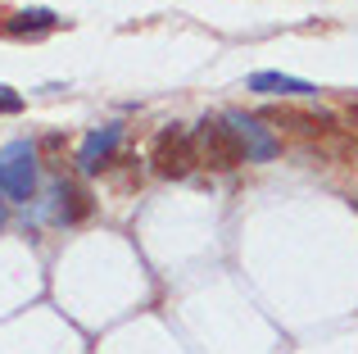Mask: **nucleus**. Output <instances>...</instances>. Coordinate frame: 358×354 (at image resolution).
Masks as SVG:
<instances>
[{"label": "nucleus", "mask_w": 358, "mask_h": 354, "mask_svg": "<svg viewBox=\"0 0 358 354\" xmlns=\"http://www.w3.org/2000/svg\"><path fill=\"white\" fill-rule=\"evenodd\" d=\"M150 169L159 177H168V182H182V177H191L200 169V155H195V136L186 132V127H164V132L150 141Z\"/></svg>", "instance_id": "obj_2"}, {"label": "nucleus", "mask_w": 358, "mask_h": 354, "mask_svg": "<svg viewBox=\"0 0 358 354\" xmlns=\"http://www.w3.org/2000/svg\"><path fill=\"white\" fill-rule=\"evenodd\" d=\"M245 87H250V91H259V96H317V87H313V82L290 78V73H272V69L250 73V78H245Z\"/></svg>", "instance_id": "obj_8"}, {"label": "nucleus", "mask_w": 358, "mask_h": 354, "mask_svg": "<svg viewBox=\"0 0 358 354\" xmlns=\"http://www.w3.org/2000/svg\"><path fill=\"white\" fill-rule=\"evenodd\" d=\"M118 141H122V123H105V127H96V132L82 141V150H78V169L82 173H105L109 164H114V155H118Z\"/></svg>", "instance_id": "obj_4"}, {"label": "nucleus", "mask_w": 358, "mask_h": 354, "mask_svg": "<svg viewBox=\"0 0 358 354\" xmlns=\"http://www.w3.org/2000/svg\"><path fill=\"white\" fill-rule=\"evenodd\" d=\"M59 23H64V18L55 14V9H18L0 32H5V36H41V32H55Z\"/></svg>", "instance_id": "obj_9"}, {"label": "nucleus", "mask_w": 358, "mask_h": 354, "mask_svg": "<svg viewBox=\"0 0 358 354\" xmlns=\"http://www.w3.org/2000/svg\"><path fill=\"white\" fill-rule=\"evenodd\" d=\"M227 123L241 132L245 150H250V164H263V160H277L281 155V141L263 127V118H250V114H227Z\"/></svg>", "instance_id": "obj_6"}, {"label": "nucleus", "mask_w": 358, "mask_h": 354, "mask_svg": "<svg viewBox=\"0 0 358 354\" xmlns=\"http://www.w3.org/2000/svg\"><path fill=\"white\" fill-rule=\"evenodd\" d=\"M0 195L14 204H27L36 195V146L9 141L0 150Z\"/></svg>", "instance_id": "obj_3"}, {"label": "nucleus", "mask_w": 358, "mask_h": 354, "mask_svg": "<svg viewBox=\"0 0 358 354\" xmlns=\"http://www.w3.org/2000/svg\"><path fill=\"white\" fill-rule=\"evenodd\" d=\"M0 227H5V204H0Z\"/></svg>", "instance_id": "obj_11"}, {"label": "nucleus", "mask_w": 358, "mask_h": 354, "mask_svg": "<svg viewBox=\"0 0 358 354\" xmlns=\"http://www.w3.org/2000/svg\"><path fill=\"white\" fill-rule=\"evenodd\" d=\"M23 109V96L14 87H0V114H18Z\"/></svg>", "instance_id": "obj_10"}, {"label": "nucleus", "mask_w": 358, "mask_h": 354, "mask_svg": "<svg viewBox=\"0 0 358 354\" xmlns=\"http://www.w3.org/2000/svg\"><path fill=\"white\" fill-rule=\"evenodd\" d=\"M191 136H195V155H200L204 169L231 173V169H241V164H250V150H245L241 132L227 123V118H204Z\"/></svg>", "instance_id": "obj_1"}, {"label": "nucleus", "mask_w": 358, "mask_h": 354, "mask_svg": "<svg viewBox=\"0 0 358 354\" xmlns=\"http://www.w3.org/2000/svg\"><path fill=\"white\" fill-rule=\"evenodd\" d=\"M50 200H55V222L59 227H78L82 218H91V209H96V200H91V191L82 182H55V191H50Z\"/></svg>", "instance_id": "obj_5"}, {"label": "nucleus", "mask_w": 358, "mask_h": 354, "mask_svg": "<svg viewBox=\"0 0 358 354\" xmlns=\"http://www.w3.org/2000/svg\"><path fill=\"white\" fill-rule=\"evenodd\" d=\"M263 123H277V127H295V132L304 136H317V132H336V114H322V109H268L263 114Z\"/></svg>", "instance_id": "obj_7"}]
</instances>
